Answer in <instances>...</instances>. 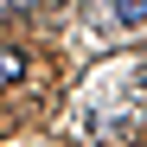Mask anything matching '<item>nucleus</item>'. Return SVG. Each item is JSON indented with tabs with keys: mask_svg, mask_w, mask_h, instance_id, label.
Masks as SVG:
<instances>
[{
	"mask_svg": "<svg viewBox=\"0 0 147 147\" xmlns=\"http://www.w3.org/2000/svg\"><path fill=\"white\" fill-rule=\"evenodd\" d=\"M26 51H19V45H0V90H13V83H26Z\"/></svg>",
	"mask_w": 147,
	"mask_h": 147,
	"instance_id": "f257e3e1",
	"label": "nucleus"
},
{
	"mask_svg": "<svg viewBox=\"0 0 147 147\" xmlns=\"http://www.w3.org/2000/svg\"><path fill=\"white\" fill-rule=\"evenodd\" d=\"M109 13L121 26H147V0H109Z\"/></svg>",
	"mask_w": 147,
	"mask_h": 147,
	"instance_id": "f03ea898",
	"label": "nucleus"
},
{
	"mask_svg": "<svg viewBox=\"0 0 147 147\" xmlns=\"http://www.w3.org/2000/svg\"><path fill=\"white\" fill-rule=\"evenodd\" d=\"M19 7H26V0H0V13H19Z\"/></svg>",
	"mask_w": 147,
	"mask_h": 147,
	"instance_id": "7ed1b4c3",
	"label": "nucleus"
}]
</instances>
